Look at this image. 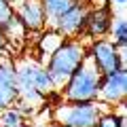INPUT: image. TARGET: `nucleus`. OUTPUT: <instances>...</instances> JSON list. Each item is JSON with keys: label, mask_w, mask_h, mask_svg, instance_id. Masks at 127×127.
I'll return each instance as SVG.
<instances>
[{"label": "nucleus", "mask_w": 127, "mask_h": 127, "mask_svg": "<svg viewBox=\"0 0 127 127\" xmlns=\"http://www.w3.org/2000/svg\"><path fill=\"white\" fill-rule=\"evenodd\" d=\"M87 59V45L81 40H64L53 53L47 57L45 68L51 74L55 87H62L70 78V74Z\"/></svg>", "instance_id": "nucleus-1"}, {"label": "nucleus", "mask_w": 127, "mask_h": 127, "mask_svg": "<svg viewBox=\"0 0 127 127\" xmlns=\"http://www.w3.org/2000/svg\"><path fill=\"white\" fill-rule=\"evenodd\" d=\"M102 74L97 72L91 59L85 62L70 74V78L64 83V100L66 102H93L97 100V89H100Z\"/></svg>", "instance_id": "nucleus-2"}, {"label": "nucleus", "mask_w": 127, "mask_h": 127, "mask_svg": "<svg viewBox=\"0 0 127 127\" xmlns=\"http://www.w3.org/2000/svg\"><path fill=\"white\" fill-rule=\"evenodd\" d=\"M106 104L93 100V102H64L55 106L53 121L57 127H93L102 112H106Z\"/></svg>", "instance_id": "nucleus-3"}, {"label": "nucleus", "mask_w": 127, "mask_h": 127, "mask_svg": "<svg viewBox=\"0 0 127 127\" xmlns=\"http://www.w3.org/2000/svg\"><path fill=\"white\" fill-rule=\"evenodd\" d=\"M87 57L91 59V64L97 68L100 74L125 68V49H119L112 40H106V38H93V42L87 47Z\"/></svg>", "instance_id": "nucleus-4"}, {"label": "nucleus", "mask_w": 127, "mask_h": 127, "mask_svg": "<svg viewBox=\"0 0 127 127\" xmlns=\"http://www.w3.org/2000/svg\"><path fill=\"white\" fill-rule=\"evenodd\" d=\"M127 95V70H117V72L102 74L100 89H97V102L106 106H117L119 102H125Z\"/></svg>", "instance_id": "nucleus-5"}, {"label": "nucleus", "mask_w": 127, "mask_h": 127, "mask_svg": "<svg viewBox=\"0 0 127 127\" xmlns=\"http://www.w3.org/2000/svg\"><path fill=\"white\" fill-rule=\"evenodd\" d=\"M87 13H89V9L85 6V2L76 0V2H74V4L66 11V13H62L57 19H53V21H51V28H53V30H57L64 38L78 36V34H83V30H85Z\"/></svg>", "instance_id": "nucleus-6"}, {"label": "nucleus", "mask_w": 127, "mask_h": 127, "mask_svg": "<svg viewBox=\"0 0 127 127\" xmlns=\"http://www.w3.org/2000/svg\"><path fill=\"white\" fill-rule=\"evenodd\" d=\"M19 100L15 83V64L9 57L0 59V110L15 106Z\"/></svg>", "instance_id": "nucleus-7"}, {"label": "nucleus", "mask_w": 127, "mask_h": 127, "mask_svg": "<svg viewBox=\"0 0 127 127\" xmlns=\"http://www.w3.org/2000/svg\"><path fill=\"white\" fill-rule=\"evenodd\" d=\"M112 11H110L108 4H102L97 9L89 11L85 19V34L89 38H104L110 32V26H112Z\"/></svg>", "instance_id": "nucleus-8"}, {"label": "nucleus", "mask_w": 127, "mask_h": 127, "mask_svg": "<svg viewBox=\"0 0 127 127\" xmlns=\"http://www.w3.org/2000/svg\"><path fill=\"white\" fill-rule=\"evenodd\" d=\"M17 17L21 19V23L26 26L28 32H40L47 26V15H45L40 0H21Z\"/></svg>", "instance_id": "nucleus-9"}, {"label": "nucleus", "mask_w": 127, "mask_h": 127, "mask_svg": "<svg viewBox=\"0 0 127 127\" xmlns=\"http://www.w3.org/2000/svg\"><path fill=\"white\" fill-rule=\"evenodd\" d=\"M64 40H66V38H64L57 30L49 28V30H40V36H38V40H36V47H38V51H40L42 55L49 57V55L53 53Z\"/></svg>", "instance_id": "nucleus-10"}, {"label": "nucleus", "mask_w": 127, "mask_h": 127, "mask_svg": "<svg viewBox=\"0 0 127 127\" xmlns=\"http://www.w3.org/2000/svg\"><path fill=\"white\" fill-rule=\"evenodd\" d=\"M32 83H34V87H36L42 95H49V93H53V91L57 89L55 83H53V78H51V74L47 72V68L40 66V64H36V62L32 66Z\"/></svg>", "instance_id": "nucleus-11"}, {"label": "nucleus", "mask_w": 127, "mask_h": 127, "mask_svg": "<svg viewBox=\"0 0 127 127\" xmlns=\"http://www.w3.org/2000/svg\"><path fill=\"white\" fill-rule=\"evenodd\" d=\"M0 30L4 32V36H6L9 42H23V38L28 36V30H26V26L21 23V19L17 17V13L11 15V17L2 23Z\"/></svg>", "instance_id": "nucleus-12"}, {"label": "nucleus", "mask_w": 127, "mask_h": 127, "mask_svg": "<svg viewBox=\"0 0 127 127\" xmlns=\"http://www.w3.org/2000/svg\"><path fill=\"white\" fill-rule=\"evenodd\" d=\"M40 2H42V9H45V15H47V23H51L62 13H66L76 0H40Z\"/></svg>", "instance_id": "nucleus-13"}, {"label": "nucleus", "mask_w": 127, "mask_h": 127, "mask_svg": "<svg viewBox=\"0 0 127 127\" xmlns=\"http://www.w3.org/2000/svg\"><path fill=\"white\" fill-rule=\"evenodd\" d=\"M26 114L19 110V106H9V108L0 110V127H21L26 125Z\"/></svg>", "instance_id": "nucleus-14"}, {"label": "nucleus", "mask_w": 127, "mask_h": 127, "mask_svg": "<svg viewBox=\"0 0 127 127\" xmlns=\"http://www.w3.org/2000/svg\"><path fill=\"white\" fill-rule=\"evenodd\" d=\"M110 36H112V42L119 47V49H125L127 47V21L123 17H112Z\"/></svg>", "instance_id": "nucleus-15"}, {"label": "nucleus", "mask_w": 127, "mask_h": 127, "mask_svg": "<svg viewBox=\"0 0 127 127\" xmlns=\"http://www.w3.org/2000/svg\"><path fill=\"white\" fill-rule=\"evenodd\" d=\"M121 125H125V117H119L112 110H106V112H102V117L97 119L93 127H121Z\"/></svg>", "instance_id": "nucleus-16"}, {"label": "nucleus", "mask_w": 127, "mask_h": 127, "mask_svg": "<svg viewBox=\"0 0 127 127\" xmlns=\"http://www.w3.org/2000/svg\"><path fill=\"white\" fill-rule=\"evenodd\" d=\"M13 13H15V11H13L11 0H0V28H2V23H4Z\"/></svg>", "instance_id": "nucleus-17"}, {"label": "nucleus", "mask_w": 127, "mask_h": 127, "mask_svg": "<svg viewBox=\"0 0 127 127\" xmlns=\"http://www.w3.org/2000/svg\"><path fill=\"white\" fill-rule=\"evenodd\" d=\"M9 51H11V42L6 40V36H4V32L0 30V59H4V57H9Z\"/></svg>", "instance_id": "nucleus-18"}, {"label": "nucleus", "mask_w": 127, "mask_h": 127, "mask_svg": "<svg viewBox=\"0 0 127 127\" xmlns=\"http://www.w3.org/2000/svg\"><path fill=\"white\" fill-rule=\"evenodd\" d=\"M110 2H114V4H117V6H123V4H125V2H127V0H110Z\"/></svg>", "instance_id": "nucleus-19"}, {"label": "nucleus", "mask_w": 127, "mask_h": 127, "mask_svg": "<svg viewBox=\"0 0 127 127\" xmlns=\"http://www.w3.org/2000/svg\"><path fill=\"white\" fill-rule=\"evenodd\" d=\"M21 127H30V125H21Z\"/></svg>", "instance_id": "nucleus-20"}, {"label": "nucleus", "mask_w": 127, "mask_h": 127, "mask_svg": "<svg viewBox=\"0 0 127 127\" xmlns=\"http://www.w3.org/2000/svg\"><path fill=\"white\" fill-rule=\"evenodd\" d=\"M121 127H125V125H121Z\"/></svg>", "instance_id": "nucleus-21"}]
</instances>
